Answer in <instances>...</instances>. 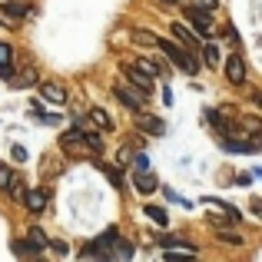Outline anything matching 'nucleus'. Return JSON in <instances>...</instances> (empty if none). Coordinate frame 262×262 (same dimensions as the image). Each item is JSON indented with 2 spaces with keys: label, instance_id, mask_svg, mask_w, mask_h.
Instances as JSON below:
<instances>
[{
  "label": "nucleus",
  "instance_id": "423d86ee",
  "mask_svg": "<svg viewBox=\"0 0 262 262\" xmlns=\"http://www.w3.org/2000/svg\"><path fill=\"white\" fill-rule=\"evenodd\" d=\"M136 129H143L146 136H163L166 133V123L160 120V116H149V113H136Z\"/></svg>",
  "mask_w": 262,
  "mask_h": 262
},
{
  "label": "nucleus",
  "instance_id": "2eb2a0df",
  "mask_svg": "<svg viewBox=\"0 0 262 262\" xmlns=\"http://www.w3.org/2000/svg\"><path fill=\"white\" fill-rule=\"evenodd\" d=\"M90 120H93V126H100V129H113V120H110V113L103 106H93V110H90Z\"/></svg>",
  "mask_w": 262,
  "mask_h": 262
},
{
  "label": "nucleus",
  "instance_id": "aec40b11",
  "mask_svg": "<svg viewBox=\"0 0 262 262\" xmlns=\"http://www.w3.org/2000/svg\"><path fill=\"white\" fill-rule=\"evenodd\" d=\"M133 40H136V43H143V47H160V37L149 33V30H133Z\"/></svg>",
  "mask_w": 262,
  "mask_h": 262
},
{
  "label": "nucleus",
  "instance_id": "9b49d317",
  "mask_svg": "<svg viewBox=\"0 0 262 262\" xmlns=\"http://www.w3.org/2000/svg\"><path fill=\"white\" fill-rule=\"evenodd\" d=\"M40 96H43L47 103H67V90L60 86V83H50V80H43V83H40Z\"/></svg>",
  "mask_w": 262,
  "mask_h": 262
},
{
  "label": "nucleus",
  "instance_id": "9d476101",
  "mask_svg": "<svg viewBox=\"0 0 262 262\" xmlns=\"http://www.w3.org/2000/svg\"><path fill=\"white\" fill-rule=\"evenodd\" d=\"M169 30H173V40H176L179 47H186L189 53H196V50H199V37H196V33H189L183 24H173Z\"/></svg>",
  "mask_w": 262,
  "mask_h": 262
},
{
  "label": "nucleus",
  "instance_id": "1a4fd4ad",
  "mask_svg": "<svg viewBox=\"0 0 262 262\" xmlns=\"http://www.w3.org/2000/svg\"><path fill=\"white\" fill-rule=\"evenodd\" d=\"M133 186H136V192H143V196H146V192H156V189H160V179H156L153 169H136V173H133Z\"/></svg>",
  "mask_w": 262,
  "mask_h": 262
},
{
  "label": "nucleus",
  "instance_id": "cd10ccee",
  "mask_svg": "<svg viewBox=\"0 0 262 262\" xmlns=\"http://www.w3.org/2000/svg\"><path fill=\"white\" fill-rule=\"evenodd\" d=\"M192 7H199V10H216V7H219V0H192Z\"/></svg>",
  "mask_w": 262,
  "mask_h": 262
},
{
  "label": "nucleus",
  "instance_id": "412c9836",
  "mask_svg": "<svg viewBox=\"0 0 262 262\" xmlns=\"http://www.w3.org/2000/svg\"><path fill=\"white\" fill-rule=\"evenodd\" d=\"M96 166H100V169H103V173H106V179H110V183H113V186H116V189H123V176H120V169H113V166H106V163H100V160H96Z\"/></svg>",
  "mask_w": 262,
  "mask_h": 262
},
{
  "label": "nucleus",
  "instance_id": "bb28decb",
  "mask_svg": "<svg viewBox=\"0 0 262 262\" xmlns=\"http://www.w3.org/2000/svg\"><path fill=\"white\" fill-rule=\"evenodd\" d=\"M10 179H13V173H10V169H7V166H0V189H10Z\"/></svg>",
  "mask_w": 262,
  "mask_h": 262
},
{
  "label": "nucleus",
  "instance_id": "f3484780",
  "mask_svg": "<svg viewBox=\"0 0 262 262\" xmlns=\"http://www.w3.org/2000/svg\"><path fill=\"white\" fill-rule=\"evenodd\" d=\"M136 67H140L146 77H160V73H163V67L156 63V60H149V57H140V60H136Z\"/></svg>",
  "mask_w": 262,
  "mask_h": 262
},
{
  "label": "nucleus",
  "instance_id": "ddd939ff",
  "mask_svg": "<svg viewBox=\"0 0 262 262\" xmlns=\"http://www.w3.org/2000/svg\"><path fill=\"white\" fill-rule=\"evenodd\" d=\"M156 243H160L163 249H189V252H196V246L186 243V239H179V236H156Z\"/></svg>",
  "mask_w": 262,
  "mask_h": 262
},
{
  "label": "nucleus",
  "instance_id": "7c9ffc66",
  "mask_svg": "<svg viewBox=\"0 0 262 262\" xmlns=\"http://www.w3.org/2000/svg\"><path fill=\"white\" fill-rule=\"evenodd\" d=\"M249 209L256 212V216H262V199H252V203H249Z\"/></svg>",
  "mask_w": 262,
  "mask_h": 262
},
{
  "label": "nucleus",
  "instance_id": "f704fd0d",
  "mask_svg": "<svg viewBox=\"0 0 262 262\" xmlns=\"http://www.w3.org/2000/svg\"><path fill=\"white\" fill-rule=\"evenodd\" d=\"M163 4H183V0H163Z\"/></svg>",
  "mask_w": 262,
  "mask_h": 262
},
{
  "label": "nucleus",
  "instance_id": "4be33fe9",
  "mask_svg": "<svg viewBox=\"0 0 262 262\" xmlns=\"http://www.w3.org/2000/svg\"><path fill=\"white\" fill-rule=\"evenodd\" d=\"M33 83H37V73H33V70L17 73V80H13V86H33Z\"/></svg>",
  "mask_w": 262,
  "mask_h": 262
},
{
  "label": "nucleus",
  "instance_id": "5701e85b",
  "mask_svg": "<svg viewBox=\"0 0 262 262\" xmlns=\"http://www.w3.org/2000/svg\"><path fill=\"white\" fill-rule=\"evenodd\" d=\"M27 239H30V246H37V249H43V246H47V236H43V229H37V226H33L30 232H27Z\"/></svg>",
  "mask_w": 262,
  "mask_h": 262
},
{
  "label": "nucleus",
  "instance_id": "b1692460",
  "mask_svg": "<svg viewBox=\"0 0 262 262\" xmlns=\"http://www.w3.org/2000/svg\"><path fill=\"white\" fill-rule=\"evenodd\" d=\"M4 13H7V17H13V20H20V17H27V7H20V4H4Z\"/></svg>",
  "mask_w": 262,
  "mask_h": 262
},
{
  "label": "nucleus",
  "instance_id": "2f4dec72",
  "mask_svg": "<svg viewBox=\"0 0 262 262\" xmlns=\"http://www.w3.org/2000/svg\"><path fill=\"white\" fill-rule=\"evenodd\" d=\"M50 246H53V249H57V252H60V256H63V252H67V243H60V239H53V243H50Z\"/></svg>",
  "mask_w": 262,
  "mask_h": 262
},
{
  "label": "nucleus",
  "instance_id": "393cba45",
  "mask_svg": "<svg viewBox=\"0 0 262 262\" xmlns=\"http://www.w3.org/2000/svg\"><path fill=\"white\" fill-rule=\"evenodd\" d=\"M203 60H206L209 67H216V63H219V50H216L212 43H206V47H203Z\"/></svg>",
  "mask_w": 262,
  "mask_h": 262
},
{
  "label": "nucleus",
  "instance_id": "f8f14e48",
  "mask_svg": "<svg viewBox=\"0 0 262 262\" xmlns=\"http://www.w3.org/2000/svg\"><path fill=\"white\" fill-rule=\"evenodd\" d=\"M203 203H206V206H209V209H219V212H223V216H226V219H229V223H239V216H243V212H239V209H236V206H229V203H223V199H212V196H209V199H203Z\"/></svg>",
  "mask_w": 262,
  "mask_h": 262
},
{
  "label": "nucleus",
  "instance_id": "6e6552de",
  "mask_svg": "<svg viewBox=\"0 0 262 262\" xmlns=\"http://www.w3.org/2000/svg\"><path fill=\"white\" fill-rule=\"evenodd\" d=\"M47 199H50V189H40V186H33V189L24 192V206L30 212H43L47 209Z\"/></svg>",
  "mask_w": 262,
  "mask_h": 262
},
{
  "label": "nucleus",
  "instance_id": "7ed1b4c3",
  "mask_svg": "<svg viewBox=\"0 0 262 262\" xmlns=\"http://www.w3.org/2000/svg\"><path fill=\"white\" fill-rule=\"evenodd\" d=\"M186 20L192 24V33H196L199 40H206V37H212V17H209V10H199V7H186Z\"/></svg>",
  "mask_w": 262,
  "mask_h": 262
},
{
  "label": "nucleus",
  "instance_id": "72a5a7b5",
  "mask_svg": "<svg viewBox=\"0 0 262 262\" xmlns=\"http://www.w3.org/2000/svg\"><path fill=\"white\" fill-rule=\"evenodd\" d=\"M96 262H113V259H106V256H100V259H96Z\"/></svg>",
  "mask_w": 262,
  "mask_h": 262
},
{
  "label": "nucleus",
  "instance_id": "39448f33",
  "mask_svg": "<svg viewBox=\"0 0 262 262\" xmlns=\"http://www.w3.org/2000/svg\"><path fill=\"white\" fill-rule=\"evenodd\" d=\"M123 73H126V83H133L143 93H153V77H146L136 63H123Z\"/></svg>",
  "mask_w": 262,
  "mask_h": 262
},
{
  "label": "nucleus",
  "instance_id": "f03ea898",
  "mask_svg": "<svg viewBox=\"0 0 262 262\" xmlns=\"http://www.w3.org/2000/svg\"><path fill=\"white\" fill-rule=\"evenodd\" d=\"M113 93H116V100L126 110H133V113H140V110L146 106V96H149V93H143V90H136L133 83H116Z\"/></svg>",
  "mask_w": 262,
  "mask_h": 262
},
{
  "label": "nucleus",
  "instance_id": "dca6fc26",
  "mask_svg": "<svg viewBox=\"0 0 262 262\" xmlns=\"http://www.w3.org/2000/svg\"><path fill=\"white\" fill-rule=\"evenodd\" d=\"M216 236H219V243H226V246H243L246 243L236 229H223V226H216Z\"/></svg>",
  "mask_w": 262,
  "mask_h": 262
},
{
  "label": "nucleus",
  "instance_id": "a878e982",
  "mask_svg": "<svg viewBox=\"0 0 262 262\" xmlns=\"http://www.w3.org/2000/svg\"><path fill=\"white\" fill-rule=\"evenodd\" d=\"M116 259L129 262V259H133V246H129V243H116Z\"/></svg>",
  "mask_w": 262,
  "mask_h": 262
},
{
  "label": "nucleus",
  "instance_id": "0eeeda50",
  "mask_svg": "<svg viewBox=\"0 0 262 262\" xmlns=\"http://www.w3.org/2000/svg\"><path fill=\"white\" fill-rule=\"evenodd\" d=\"M226 80H229V83H246V63H243V57H239V53H229V60H226Z\"/></svg>",
  "mask_w": 262,
  "mask_h": 262
},
{
  "label": "nucleus",
  "instance_id": "c9c22d12",
  "mask_svg": "<svg viewBox=\"0 0 262 262\" xmlns=\"http://www.w3.org/2000/svg\"><path fill=\"white\" fill-rule=\"evenodd\" d=\"M256 176H259V179H262V169H256Z\"/></svg>",
  "mask_w": 262,
  "mask_h": 262
},
{
  "label": "nucleus",
  "instance_id": "20e7f679",
  "mask_svg": "<svg viewBox=\"0 0 262 262\" xmlns=\"http://www.w3.org/2000/svg\"><path fill=\"white\" fill-rule=\"evenodd\" d=\"M120 243V232H116V226H110L106 232H103L100 239H93V243L83 249V256H96V252H106V249H113V246Z\"/></svg>",
  "mask_w": 262,
  "mask_h": 262
},
{
  "label": "nucleus",
  "instance_id": "f257e3e1",
  "mask_svg": "<svg viewBox=\"0 0 262 262\" xmlns=\"http://www.w3.org/2000/svg\"><path fill=\"white\" fill-rule=\"evenodd\" d=\"M156 50H163V53L169 57V63H176L179 70H183V73H189V77H196V73H199V60L192 57V53L186 50V47L169 43V40H163V37H160V47H156Z\"/></svg>",
  "mask_w": 262,
  "mask_h": 262
},
{
  "label": "nucleus",
  "instance_id": "c85d7f7f",
  "mask_svg": "<svg viewBox=\"0 0 262 262\" xmlns=\"http://www.w3.org/2000/svg\"><path fill=\"white\" fill-rule=\"evenodd\" d=\"M133 169H149V156H146V153H140V156L133 160Z\"/></svg>",
  "mask_w": 262,
  "mask_h": 262
},
{
  "label": "nucleus",
  "instance_id": "4468645a",
  "mask_svg": "<svg viewBox=\"0 0 262 262\" xmlns=\"http://www.w3.org/2000/svg\"><path fill=\"white\" fill-rule=\"evenodd\" d=\"M0 77H13V50L0 43Z\"/></svg>",
  "mask_w": 262,
  "mask_h": 262
},
{
  "label": "nucleus",
  "instance_id": "6ab92c4d",
  "mask_svg": "<svg viewBox=\"0 0 262 262\" xmlns=\"http://www.w3.org/2000/svg\"><path fill=\"white\" fill-rule=\"evenodd\" d=\"M143 212H146V216L153 219L156 226H166V223H169V216H166V209H163V206H146Z\"/></svg>",
  "mask_w": 262,
  "mask_h": 262
},
{
  "label": "nucleus",
  "instance_id": "a211bd4d",
  "mask_svg": "<svg viewBox=\"0 0 262 262\" xmlns=\"http://www.w3.org/2000/svg\"><path fill=\"white\" fill-rule=\"evenodd\" d=\"M83 140H86V149H90L93 156H100V153H103V140L93 133V129H83Z\"/></svg>",
  "mask_w": 262,
  "mask_h": 262
},
{
  "label": "nucleus",
  "instance_id": "473e14b6",
  "mask_svg": "<svg viewBox=\"0 0 262 262\" xmlns=\"http://www.w3.org/2000/svg\"><path fill=\"white\" fill-rule=\"evenodd\" d=\"M126 163H129V149L123 146V149H120V166H126Z\"/></svg>",
  "mask_w": 262,
  "mask_h": 262
},
{
  "label": "nucleus",
  "instance_id": "c756f323",
  "mask_svg": "<svg viewBox=\"0 0 262 262\" xmlns=\"http://www.w3.org/2000/svg\"><path fill=\"white\" fill-rule=\"evenodd\" d=\"M10 153H13V160H17V163H27V149L24 146H13Z\"/></svg>",
  "mask_w": 262,
  "mask_h": 262
}]
</instances>
